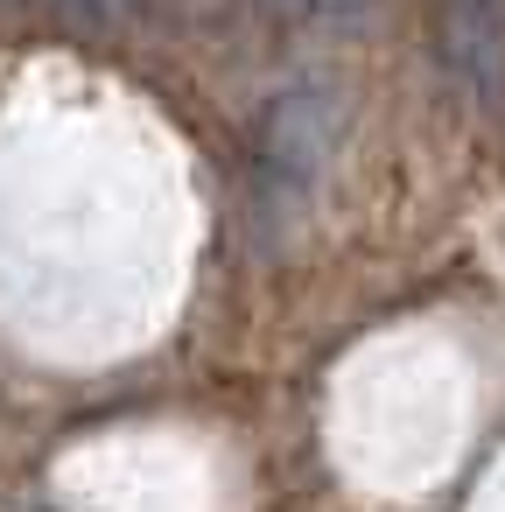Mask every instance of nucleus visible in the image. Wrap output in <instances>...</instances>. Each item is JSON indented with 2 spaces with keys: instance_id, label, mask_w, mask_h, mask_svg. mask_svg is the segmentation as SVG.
<instances>
[{
  "instance_id": "20e7f679",
  "label": "nucleus",
  "mask_w": 505,
  "mask_h": 512,
  "mask_svg": "<svg viewBox=\"0 0 505 512\" xmlns=\"http://www.w3.org/2000/svg\"><path fill=\"white\" fill-rule=\"evenodd\" d=\"M57 8L78 22V29H127L141 15V0H57Z\"/></svg>"
},
{
  "instance_id": "7ed1b4c3",
  "label": "nucleus",
  "mask_w": 505,
  "mask_h": 512,
  "mask_svg": "<svg viewBox=\"0 0 505 512\" xmlns=\"http://www.w3.org/2000/svg\"><path fill=\"white\" fill-rule=\"evenodd\" d=\"M260 15L288 22V29H323V36H351L372 22V0H260Z\"/></svg>"
},
{
  "instance_id": "f03ea898",
  "label": "nucleus",
  "mask_w": 505,
  "mask_h": 512,
  "mask_svg": "<svg viewBox=\"0 0 505 512\" xmlns=\"http://www.w3.org/2000/svg\"><path fill=\"white\" fill-rule=\"evenodd\" d=\"M435 36H442L449 78L477 106H498L505 99V8H498V0H442Z\"/></svg>"
},
{
  "instance_id": "f257e3e1",
  "label": "nucleus",
  "mask_w": 505,
  "mask_h": 512,
  "mask_svg": "<svg viewBox=\"0 0 505 512\" xmlns=\"http://www.w3.org/2000/svg\"><path fill=\"white\" fill-rule=\"evenodd\" d=\"M337 141H344V92L337 85L302 78V85L274 92V106L260 113V190L295 211L323 183V169L337 162Z\"/></svg>"
}]
</instances>
